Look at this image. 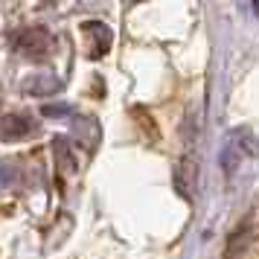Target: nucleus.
Masks as SVG:
<instances>
[{
	"mask_svg": "<svg viewBox=\"0 0 259 259\" xmlns=\"http://www.w3.org/2000/svg\"><path fill=\"white\" fill-rule=\"evenodd\" d=\"M50 32L47 29H26V32H21V38H18V50L24 53V56H29V59H44L50 53Z\"/></svg>",
	"mask_w": 259,
	"mask_h": 259,
	"instance_id": "nucleus-1",
	"label": "nucleus"
},
{
	"mask_svg": "<svg viewBox=\"0 0 259 259\" xmlns=\"http://www.w3.org/2000/svg\"><path fill=\"white\" fill-rule=\"evenodd\" d=\"M26 134H32V125H29L26 117H18V114L3 117V140H21Z\"/></svg>",
	"mask_w": 259,
	"mask_h": 259,
	"instance_id": "nucleus-2",
	"label": "nucleus"
},
{
	"mask_svg": "<svg viewBox=\"0 0 259 259\" xmlns=\"http://www.w3.org/2000/svg\"><path fill=\"white\" fill-rule=\"evenodd\" d=\"M175 187H178V192H181L184 198H192V192H195V169H192L189 160L178 163V169H175Z\"/></svg>",
	"mask_w": 259,
	"mask_h": 259,
	"instance_id": "nucleus-3",
	"label": "nucleus"
},
{
	"mask_svg": "<svg viewBox=\"0 0 259 259\" xmlns=\"http://www.w3.org/2000/svg\"><path fill=\"white\" fill-rule=\"evenodd\" d=\"M84 32H88V38L96 41V59L105 56L108 47H111V32H108V26L105 24H84Z\"/></svg>",
	"mask_w": 259,
	"mask_h": 259,
	"instance_id": "nucleus-4",
	"label": "nucleus"
},
{
	"mask_svg": "<svg viewBox=\"0 0 259 259\" xmlns=\"http://www.w3.org/2000/svg\"><path fill=\"white\" fill-rule=\"evenodd\" d=\"M59 88H61V82H56V79H53V82H44V76H38V82H29L26 91L35 94V96H50V94H56Z\"/></svg>",
	"mask_w": 259,
	"mask_h": 259,
	"instance_id": "nucleus-5",
	"label": "nucleus"
},
{
	"mask_svg": "<svg viewBox=\"0 0 259 259\" xmlns=\"http://www.w3.org/2000/svg\"><path fill=\"white\" fill-rule=\"evenodd\" d=\"M56 160H59L61 175H70L73 169H76V163H73V157H70L67 152H64V140H56Z\"/></svg>",
	"mask_w": 259,
	"mask_h": 259,
	"instance_id": "nucleus-6",
	"label": "nucleus"
},
{
	"mask_svg": "<svg viewBox=\"0 0 259 259\" xmlns=\"http://www.w3.org/2000/svg\"><path fill=\"white\" fill-rule=\"evenodd\" d=\"M250 3H253V9H256V15H259V0H250Z\"/></svg>",
	"mask_w": 259,
	"mask_h": 259,
	"instance_id": "nucleus-7",
	"label": "nucleus"
}]
</instances>
